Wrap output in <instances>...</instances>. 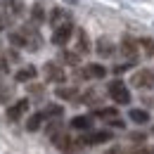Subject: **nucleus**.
<instances>
[{
	"label": "nucleus",
	"mask_w": 154,
	"mask_h": 154,
	"mask_svg": "<svg viewBox=\"0 0 154 154\" xmlns=\"http://www.w3.org/2000/svg\"><path fill=\"white\" fill-rule=\"evenodd\" d=\"M26 112H29V100H17L12 107H7V119L10 121H19Z\"/></svg>",
	"instance_id": "obj_5"
},
{
	"label": "nucleus",
	"mask_w": 154,
	"mask_h": 154,
	"mask_svg": "<svg viewBox=\"0 0 154 154\" xmlns=\"http://www.w3.org/2000/svg\"><path fill=\"white\" fill-rule=\"evenodd\" d=\"M131 121H135V123H147L149 121V114L145 112V109H131Z\"/></svg>",
	"instance_id": "obj_18"
},
{
	"label": "nucleus",
	"mask_w": 154,
	"mask_h": 154,
	"mask_svg": "<svg viewBox=\"0 0 154 154\" xmlns=\"http://www.w3.org/2000/svg\"><path fill=\"white\" fill-rule=\"evenodd\" d=\"M43 119H45V114H43V112H36V114L26 121V131H31V133H33V131H38L40 123H43Z\"/></svg>",
	"instance_id": "obj_15"
},
{
	"label": "nucleus",
	"mask_w": 154,
	"mask_h": 154,
	"mask_svg": "<svg viewBox=\"0 0 154 154\" xmlns=\"http://www.w3.org/2000/svg\"><path fill=\"white\" fill-rule=\"evenodd\" d=\"M45 78L52 81V83H64V81H66V74H64V69H62L59 64L48 62V64H45Z\"/></svg>",
	"instance_id": "obj_3"
},
{
	"label": "nucleus",
	"mask_w": 154,
	"mask_h": 154,
	"mask_svg": "<svg viewBox=\"0 0 154 154\" xmlns=\"http://www.w3.org/2000/svg\"><path fill=\"white\" fill-rule=\"evenodd\" d=\"M50 24L57 29V26H64V24H69V12H64V10H55L52 14H50Z\"/></svg>",
	"instance_id": "obj_11"
},
{
	"label": "nucleus",
	"mask_w": 154,
	"mask_h": 154,
	"mask_svg": "<svg viewBox=\"0 0 154 154\" xmlns=\"http://www.w3.org/2000/svg\"><path fill=\"white\" fill-rule=\"evenodd\" d=\"M12 97V88H0V102H7Z\"/></svg>",
	"instance_id": "obj_26"
},
{
	"label": "nucleus",
	"mask_w": 154,
	"mask_h": 154,
	"mask_svg": "<svg viewBox=\"0 0 154 154\" xmlns=\"http://www.w3.org/2000/svg\"><path fill=\"white\" fill-rule=\"evenodd\" d=\"M10 24H12V14L2 12V14H0V31H5V29H7Z\"/></svg>",
	"instance_id": "obj_25"
},
{
	"label": "nucleus",
	"mask_w": 154,
	"mask_h": 154,
	"mask_svg": "<svg viewBox=\"0 0 154 154\" xmlns=\"http://www.w3.org/2000/svg\"><path fill=\"white\" fill-rule=\"evenodd\" d=\"M71 126H74L76 131H90V126H93V119H90V116H76V119L71 121Z\"/></svg>",
	"instance_id": "obj_14"
},
{
	"label": "nucleus",
	"mask_w": 154,
	"mask_h": 154,
	"mask_svg": "<svg viewBox=\"0 0 154 154\" xmlns=\"http://www.w3.org/2000/svg\"><path fill=\"white\" fill-rule=\"evenodd\" d=\"M36 69L33 66H24V69H19L17 74H14V78H17V83H26V81H33L36 78Z\"/></svg>",
	"instance_id": "obj_12"
},
{
	"label": "nucleus",
	"mask_w": 154,
	"mask_h": 154,
	"mask_svg": "<svg viewBox=\"0 0 154 154\" xmlns=\"http://www.w3.org/2000/svg\"><path fill=\"white\" fill-rule=\"evenodd\" d=\"M81 76L83 78H104L107 76V69L102 64H88V66H83Z\"/></svg>",
	"instance_id": "obj_7"
},
{
	"label": "nucleus",
	"mask_w": 154,
	"mask_h": 154,
	"mask_svg": "<svg viewBox=\"0 0 154 154\" xmlns=\"http://www.w3.org/2000/svg\"><path fill=\"white\" fill-rule=\"evenodd\" d=\"M109 95H112V100H114L116 104H128L131 102V93H128L126 83H121V81L109 83Z\"/></svg>",
	"instance_id": "obj_1"
},
{
	"label": "nucleus",
	"mask_w": 154,
	"mask_h": 154,
	"mask_svg": "<svg viewBox=\"0 0 154 154\" xmlns=\"http://www.w3.org/2000/svg\"><path fill=\"white\" fill-rule=\"evenodd\" d=\"M107 154H126V152H123L121 147H116V149H112V152H107Z\"/></svg>",
	"instance_id": "obj_28"
},
{
	"label": "nucleus",
	"mask_w": 154,
	"mask_h": 154,
	"mask_svg": "<svg viewBox=\"0 0 154 154\" xmlns=\"http://www.w3.org/2000/svg\"><path fill=\"white\" fill-rule=\"evenodd\" d=\"M97 55H100V57H112V55H114V45L107 38H100L97 40Z\"/></svg>",
	"instance_id": "obj_13"
},
{
	"label": "nucleus",
	"mask_w": 154,
	"mask_h": 154,
	"mask_svg": "<svg viewBox=\"0 0 154 154\" xmlns=\"http://www.w3.org/2000/svg\"><path fill=\"white\" fill-rule=\"evenodd\" d=\"M52 142H55V145H57L59 149H62V152H74V142H71V137H69V135L66 133H59V135H55V137H52Z\"/></svg>",
	"instance_id": "obj_8"
},
{
	"label": "nucleus",
	"mask_w": 154,
	"mask_h": 154,
	"mask_svg": "<svg viewBox=\"0 0 154 154\" xmlns=\"http://www.w3.org/2000/svg\"><path fill=\"white\" fill-rule=\"evenodd\" d=\"M62 62H66V64H78V52L64 50V52H62Z\"/></svg>",
	"instance_id": "obj_22"
},
{
	"label": "nucleus",
	"mask_w": 154,
	"mask_h": 154,
	"mask_svg": "<svg viewBox=\"0 0 154 154\" xmlns=\"http://www.w3.org/2000/svg\"><path fill=\"white\" fill-rule=\"evenodd\" d=\"M95 114L102 116V119H114V116H116V109H114V107H107V109H97Z\"/></svg>",
	"instance_id": "obj_24"
},
{
	"label": "nucleus",
	"mask_w": 154,
	"mask_h": 154,
	"mask_svg": "<svg viewBox=\"0 0 154 154\" xmlns=\"http://www.w3.org/2000/svg\"><path fill=\"white\" fill-rule=\"evenodd\" d=\"M112 126H114V128H123V121H119V119H112Z\"/></svg>",
	"instance_id": "obj_27"
},
{
	"label": "nucleus",
	"mask_w": 154,
	"mask_h": 154,
	"mask_svg": "<svg viewBox=\"0 0 154 154\" xmlns=\"http://www.w3.org/2000/svg\"><path fill=\"white\" fill-rule=\"evenodd\" d=\"M10 43H12V45H17V48H29V40H26V36H24L21 31L10 33Z\"/></svg>",
	"instance_id": "obj_17"
},
{
	"label": "nucleus",
	"mask_w": 154,
	"mask_h": 154,
	"mask_svg": "<svg viewBox=\"0 0 154 154\" xmlns=\"http://www.w3.org/2000/svg\"><path fill=\"white\" fill-rule=\"evenodd\" d=\"M112 140V133L109 131H95V133L85 135L81 140V145H102V142H109Z\"/></svg>",
	"instance_id": "obj_6"
},
{
	"label": "nucleus",
	"mask_w": 154,
	"mask_h": 154,
	"mask_svg": "<svg viewBox=\"0 0 154 154\" xmlns=\"http://www.w3.org/2000/svg\"><path fill=\"white\" fill-rule=\"evenodd\" d=\"M2 12L12 14V17L21 14V12H24V7H21V0H2Z\"/></svg>",
	"instance_id": "obj_10"
},
{
	"label": "nucleus",
	"mask_w": 154,
	"mask_h": 154,
	"mask_svg": "<svg viewBox=\"0 0 154 154\" xmlns=\"http://www.w3.org/2000/svg\"><path fill=\"white\" fill-rule=\"evenodd\" d=\"M131 83H133L135 88H145V90H147V88H152V85H154V74L149 71V69H140V71L133 76Z\"/></svg>",
	"instance_id": "obj_4"
},
{
	"label": "nucleus",
	"mask_w": 154,
	"mask_h": 154,
	"mask_svg": "<svg viewBox=\"0 0 154 154\" xmlns=\"http://www.w3.org/2000/svg\"><path fill=\"white\" fill-rule=\"evenodd\" d=\"M140 48H142L147 55H154V40L152 38H142L140 40Z\"/></svg>",
	"instance_id": "obj_23"
},
{
	"label": "nucleus",
	"mask_w": 154,
	"mask_h": 154,
	"mask_svg": "<svg viewBox=\"0 0 154 154\" xmlns=\"http://www.w3.org/2000/svg\"><path fill=\"white\" fill-rule=\"evenodd\" d=\"M57 97H62V100H74L76 97V88H57Z\"/></svg>",
	"instance_id": "obj_20"
},
{
	"label": "nucleus",
	"mask_w": 154,
	"mask_h": 154,
	"mask_svg": "<svg viewBox=\"0 0 154 154\" xmlns=\"http://www.w3.org/2000/svg\"><path fill=\"white\" fill-rule=\"evenodd\" d=\"M43 114H45V116H52V119H59V116L64 114V109H62V107H59V104H48V107H45V112H43Z\"/></svg>",
	"instance_id": "obj_19"
},
{
	"label": "nucleus",
	"mask_w": 154,
	"mask_h": 154,
	"mask_svg": "<svg viewBox=\"0 0 154 154\" xmlns=\"http://www.w3.org/2000/svg\"><path fill=\"white\" fill-rule=\"evenodd\" d=\"M71 36H74V24L69 21V24H64V26H57V29H55V33H52V43H55V45H66Z\"/></svg>",
	"instance_id": "obj_2"
},
{
	"label": "nucleus",
	"mask_w": 154,
	"mask_h": 154,
	"mask_svg": "<svg viewBox=\"0 0 154 154\" xmlns=\"http://www.w3.org/2000/svg\"><path fill=\"white\" fill-rule=\"evenodd\" d=\"M88 50H90V40H88V36H85V31H78V45H76V52H78V55H81V52L85 55Z\"/></svg>",
	"instance_id": "obj_16"
},
{
	"label": "nucleus",
	"mask_w": 154,
	"mask_h": 154,
	"mask_svg": "<svg viewBox=\"0 0 154 154\" xmlns=\"http://www.w3.org/2000/svg\"><path fill=\"white\" fill-rule=\"evenodd\" d=\"M31 17H33V21H36V24H40V21L45 19V12H43V7H40V5H33V10H31Z\"/></svg>",
	"instance_id": "obj_21"
},
{
	"label": "nucleus",
	"mask_w": 154,
	"mask_h": 154,
	"mask_svg": "<svg viewBox=\"0 0 154 154\" xmlns=\"http://www.w3.org/2000/svg\"><path fill=\"white\" fill-rule=\"evenodd\" d=\"M137 45H140V43H135L133 38H123V43H121V52L133 62L135 55H137Z\"/></svg>",
	"instance_id": "obj_9"
}]
</instances>
